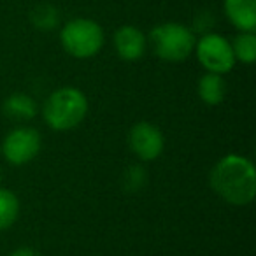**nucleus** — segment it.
<instances>
[{
  "mask_svg": "<svg viewBox=\"0 0 256 256\" xmlns=\"http://www.w3.org/2000/svg\"><path fill=\"white\" fill-rule=\"evenodd\" d=\"M112 44L116 54L124 62H137L148 50V36L134 25H123L114 32Z\"/></svg>",
  "mask_w": 256,
  "mask_h": 256,
  "instance_id": "6e6552de",
  "label": "nucleus"
},
{
  "mask_svg": "<svg viewBox=\"0 0 256 256\" xmlns=\"http://www.w3.org/2000/svg\"><path fill=\"white\" fill-rule=\"evenodd\" d=\"M123 188L126 192H139L146 186L148 182V172L140 165H130L126 170L123 172Z\"/></svg>",
  "mask_w": 256,
  "mask_h": 256,
  "instance_id": "4468645a",
  "label": "nucleus"
},
{
  "mask_svg": "<svg viewBox=\"0 0 256 256\" xmlns=\"http://www.w3.org/2000/svg\"><path fill=\"white\" fill-rule=\"evenodd\" d=\"M196 36L182 23L167 22L156 25L148 36V46L160 60L168 64H181L193 54Z\"/></svg>",
  "mask_w": 256,
  "mask_h": 256,
  "instance_id": "7ed1b4c3",
  "label": "nucleus"
},
{
  "mask_svg": "<svg viewBox=\"0 0 256 256\" xmlns=\"http://www.w3.org/2000/svg\"><path fill=\"white\" fill-rule=\"evenodd\" d=\"M209 184L228 206H249L256 195L254 164L242 154H226L210 168Z\"/></svg>",
  "mask_w": 256,
  "mask_h": 256,
  "instance_id": "f257e3e1",
  "label": "nucleus"
},
{
  "mask_svg": "<svg viewBox=\"0 0 256 256\" xmlns=\"http://www.w3.org/2000/svg\"><path fill=\"white\" fill-rule=\"evenodd\" d=\"M128 146L140 162H154L165 150V137L156 124L139 121L128 132Z\"/></svg>",
  "mask_w": 256,
  "mask_h": 256,
  "instance_id": "0eeeda50",
  "label": "nucleus"
},
{
  "mask_svg": "<svg viewBox=\"0 0 256 256\" xmlns=\"http://www.w3.org/2000/svg\"><path fill=\"white\" fill-rule=\"evenodd\" d=\"M20 218V198L14 192L0 186V232H6Z\"/></svg>",
  "mask_w": 256,
  "mask_h": 256,
  "instance_id": "f8f14e48",
  "label": "nucleus"
},
{
  "mask_svg": "<svg viewBox=\"0 0 256 256\" xmlns=\"http://www.w3.org/2000/svg\"><path fill=\"white\" fill-rule=\"evenodd\" d=\"M235 62L244 65H252L256 60V34L254 32H238L230 40Z\"/></svg>",
  "mask_w": 256,
  "mask_h": 256,
  "instance_id": "ddd939ff",
  "label": "nucleus"
},
{
  "mask_svg": "<svg viewBox=\"0 0 256 256\" xmlns=\"http://www.w3.org/2000/svg\"><path fill=\"white\" fill-rule=\"evenodd\" d=\"M106 34L98 22L92 18L68 20L60 30V44L65 53L78 60H88L100 53Z\"/></svg>",
  "mask_w": 256,
  "mask_h": 256,
  "instance_id": "20e7f679",
  "label": "nucleus"
},
{
  "mask_svg": "<svg viewBox=\"0 0 256 256\" xmlns=\"http://www.w3.org/2000/svg\"><path fill=\"white\" fill-rule=\"evenodd\" d=\"M223 12L238 32L256 30V0H223Z\"/></svg>",
  "mask_w": 256,
  "mask_h": 256,
  "instance_id": "1a4fd4ad",
  "label": "nucleus"
},
{
  "mask_svg": "<svg viewBox=\"0 0 256 256\" xmlns=\"http://www.w3.org/2000/svg\"><path fill=\"white\" fill-rule=\"evenodd\" d=\"M2 110L6 112V116H9L11 120H20V121H28L32 118L37 116L39 107H37L36 98H32L26 93H12L4 100Z\"/></svg>",
  "mask_w": 256,
  "mask_h": 256,
  "instance_id": "9b49d317",
  "label": "nucleus"
},
{
  "mask_svg": "<svg viewBox=\"0 0 256 256\" xmlns=\"http://www.w3.org/2000/svg\"><path fill=\"white\" fill-rule=\"evenodd\" d=\"M193 53L206 72L224 76L237 64L230 40L216 32H207L200 39H196Z\"/></svg>",
  "mask_w": 256,
  "mask_h": 256,
  "instance_id": "39448f33",
  "label": "nucleus"
},
{
  "mask_svg": "<svg viewBox=\"0 0 256 256\" xmlns=\"http://www.w3.org/2000/svg\"><path fill=\"white\" fill-rule=\"evenodd\" d=\"M32 23L39 30H53L58 25V12L54 8L42 4L32 11Z\"/></svg>",
  "mask_w": 256,
  "mask_h": 256,
  "instance_id": "2eb2a0df",
  "label": "nucleus"
},
{
  "mask_svg": "<svg viewBox=\"0 0 256 256\" xmlns=\"http://www.w3.org/2000/svg\"><path fill=\"white\" fill-rule=\"evenodd\" d=\"M88 98L76 86L54 90L40 107L44 123L54 132H68L82 123L88 114Z\"/></svg>",
  "mask_w": 256,
  "mask_h": 256,
  "instance_id": "f03ea898",
  "label": "nucleus"
},
{
  "mask_svg": "<svg viewBox=\"0 0 256 256\" xmlns=\"http://www.w3.org/2000/svg\"><path fill=\"white\" fill-rule=\"evenodd\" d=\"M9 256H42V254H40L39 251H36V249L23 246V248H18V249H14V251H11Z\"/></svg>",
  "mask_w": 256,
  "mask_h": 256,
  "instance_id": "dca6fc26",
  "label": "nucleus"
},
{
  "mask_svg": "<svg viewBox=\"0 0 256 256\" xmlns=\"http://www.w3.org/2000/svg\"><path fill=\"white\" fill-rule=\"evenodd\" d=\"M42 139L40 134L32 126H18L2 140V156L9 165L22 167L34 160L39 154Z\"/></svg>",
  "mask_w": 256,
  "mask_h": 256,
  "instance_id": "423d86ee",
  "label": "nucleus"
},
{
  "mask_svg": "<svg viewBox=\"0 0 256 256\" xmlns=\"http://www.w3.org/2000/svg\"><path fill=\"white\" fill-rule=\"evenodd\" d=\"M196 93L206 106H220L226 96V81L221 74L206 72L196 82Z\"/></svg>",
  "mask_w": 256,
  "mask_h": 256,
  "instance_id": "9d476101",
  "label": "nucleus"
}]
</instances>
